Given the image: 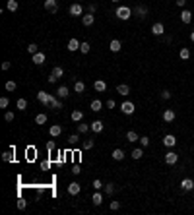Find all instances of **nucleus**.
<instances>
[{
	"mask_svg": "<svg viewBox=\"0 0 194 215\" xmlns=\"http://www.w3.org/2000/svg\"><path fill=\"white\" fill-rule=\"evenodd\" d=\"M114 14H117V18H119V19L126 21V19H130V16H132V10L128 8V6H119Z\"/></svg>",
	"mask_w": 194,
	"mask_h": 215,
	"instance_id": "nucleus-1",
	"label": "nucleus"
},
{
	"mask_svg": "<svg viewBox=\"0 0 194 215\" xmlns=\"http://www.w3.org/2000/svg\"><path fill=\"white\" fill-rule=\"evenodd\" d=\"M45 10L47 12H51V14H56L58 12V0H45Z\"/></svg>",
	"mask_w": 194,
	"mask_h": 215,
	"instance_id": "nucleus-2",
	"label": "nucleus"
},
{
	"mask_svg": "<svg viewBox=\"0 0 194 215\" xmlns=\"http://www.w3.org/2000/svg\"><path fill=\"white\" fill-rule=\"evenodd\" d=\"M68 12H70V16H82V14H84V8H82V4L80 2H74V4H72L70 6V8H68Z\"/></svg>",
	"mask_w": 194,
	"mask_h": 215,
	"instance_id": "nucleus-3",
	"label": "nucleus"
},
{
	"mask_svg": "<svg viewBox=\"0 0 194 215\" xmlns=\"http://www.w3.org/2000/svg\"><path fill=\"white\" fill-rule=\"evenodd\" d=\"M37 101L49 107V105H51V93H47V91H39V93H37Z\"/></svg>",
	"mask_w": 194,
	"mask_h": 215,
	"instance_id": "nucleus-4",
	"label": "nucleus"
},
{
	"mask_svg": "<svg viewBox=\"0 0 194 215\" xmlns=\"http://www.w3.org/2000/svg\"><path fill=\"white\" fill-rule=\"evenodd\" d=\"M120 111H123L124 114H132V112L136 111V105H134V103H130V101H124L123 105H120Z\"/></svg>",
	"mask_w": 194,
	"mask_h": 215,
	"instance_id": "nucleus-5",
	"label": "nucleus"
},
{
	"mask_svg": "<svg viewBox=\"0 0 194 215\" xmlns=\"http://www.w3.org/2000/svg\"><path fill=\"white\" fill-rule=\"evenodd\" d=\"M152 33L155 35V37H161V35L165 33V27H163L161 21H157V23H153V25H152Z\"/></svg>",
	"mask_w": 194,
	"mask_h": 215,
	"instance_id": "nucleus-6",
	"label": "nucleus"
},
{
	"mask_svg": "<svg viewBox=\"0 0 194 215\" xmlns=\"http://www.w3.org/2000/svg\"><path fill=\"white\" fill-rule=\"evenodd\" d=\"M181 188H183V192H190V190H194V180H192V178H183Z\"/></svg>",
	"mask_w": 194,
	"mask_h": 215,
	"instance_id": "nucleus-7",
	"label": "nucleus"
},
{
	"mask_svg": "<svg viewBox=\"0 0 194 215\" xmlns=\"http://www.w3.org/2000/svg\"><path fill=\"white\" fill-rule=\"evenodd\" d=\"M177 161H179V153L167 151V155H165V163H167V165H177Z\"/></svg>",
	"mask_w": 194,
	"mask_h": 215,
	"instance_id": "nucleus-8",
	"label": "nucleus"
},
{
	"mask_svg": "<svg viewBox=\"0 0 194 215\" xmlns=\"http://www.w3.org/2000/svg\"><path fill=\"white\" fill-rule=\"evenodd\" d=\"M161 116H163V120H165V122H173L177 114H175V111H173V109H165Z\"/></svg>",
	"mask_w": 194,
	"mask_h": 215,
	"instance_id": "nucleus-9",
	"label": "nucleus"
},
{
	"mask_svg": "<svg viewBox=\"0 0 194 215\" xmlns=\"http://www.w3.org/2000/svg\"><path fill=\"white\" fill-rule=\"evenodd\" d=\"M80 190H82V186L78 182H70L68 184V194L70 196H78V194H80Z\"/></svg>",
	"mask_w": 194,
	"mask_h": 215,
	"instance_id": "nucleus-10",
	"label": "nucleus"
},
{
	"mask_svg": "<svg viewBox=\"0 0 194 215\" xmlns=\"http://www.w3.org/2000/svg\"><path fill=\"white\" fill-rule=\"evenodd\" d=\"M80 45H82V43L74 37V39H70V41H68V47H66V48H68L70 53H74V51H80Z\"/></svg>",
	"mask_w": 194,
	"mask_h": 215,
	"instance_id": "nucleus-11",
	"label": "nucleus"
},
{
	"mask_svg": "<svg viewBox=\"0 0 194 215\" xmlns=\"http://www.w3.org/2000/svg\"><path fill=\"white\" fill-rule=\"evenodd\" d=\"M175 143H177V138H175L173 134H167V136L163 138V145H165V147H173Z\"/></svg>",
	"mask_w": 194,
	"mask_h": 215,
	"instance_id": "nucleus-12",
	"label": "nucleus"
},
{
	"mask_svg": "<svg viewBox=\"0 0 194 215\" xmlns=\"http://www.w3.org/2000/svg\"><path fill=\"white\" fill-rule=\"evenodd\" d=\"M103 128H105L103 120H93V122H91V132L99 134V132H103Z\"/></svg>",
	"mask_w": 194,
	"mask_h": 215,
	"instance_id": "nucleus-13",
	"label": "nucleus"
},
{
	"mask_svg": "<svg viewBox=\"0 0 194 215\" xmlns=\"http://www.w3.org/2000/svg\"><path fill=\"white\" fill-rule=\"evenodd\" d=\"M93 21H95V16L93 14H85V16H82V23L85 25V27H89V25H93Z\"/></svg>",
	"mask_w": 194,
	"mask_h": 215,
	"instance_id": "nucleus-14",
	"label": "nucleus"
},
{
	"mask_svg": "<svg viewBox=\"0 0 194 215\" xmlns=\"http://www.w3.org/2000/svg\"><path fill=\"white\" fill-rule=\"evenodd\" d=\"M181 21H183V23H190V21H192V12L190 10H183L181 12Z\"/></svg>",
	"mask_w": 194,
	"mask_h": 215,
	"instance_id": "nucleus-15",
	"label": "nucleus"
},
{
	"mask_svg": "<svg viewBox=\"0 0 194 215\" xmlns=\"http://www.w3.org/2000/svg\"><path fill=\"white\" fill-rule=\"evenodd\" d=\"M136 16H138L140 19H144V18H146V16H148V8H146V6H144V4H140V6H136Z\"/></svg>",
	"mask_w": 194,
	"mask_h": 215,
	"instance_id": "nucleus-16",
	"label": "nucleus"
},
{
	"mask_svg": "<svg viewBox=\"0 0 194 215\" xmlns=\"http://www.w3.org/2000/svg\"><path fill=\"white\" fill-rule=\"evenodd\" d=\"M91 204H93V205H101V204H103V194H101L99 190L91 196Z\"/></svg>",
	"mask_w": 194,
	"mask_h": 215,
	"instance_id": "nucleus-17",
	"label": "nucleus"
},
{
	"mask_svg": "<svg viewBox=\"0 0 194 215\" xmlns=\"http://www.w3.org/2000/svg\"><path fill=\"white\" fill-rule=\"evenodd\" d=\"M113 159L114 161H123L124 159V149H120V147H117V149H114V151H113Z\"/></svg>",
	"mask_w": 194,
	"mask_h": 215,
	"instance_id": "nucleus-18",
	"label": "nucleus"
},
{
	"mask_svg": "<svg viewBox=\"0 0 194 215\" xmlns=\"http://www.w3.org/2000/svg\"><path fill=\"white\" fill-rule=\"evenodd\" d=\"M93 89L99 91V93H103V91L107 89V83H105L103 80H95V83H93Z\"/></svg>",
	"mask_w": 194,
	"mask_h": 215,
	"instance_id": "nucleus-19",
	"label": "nucleus"
},
{
	"mask_svg": "<svg viewBox=\"0 0 194 215\" xmlns=\"http://www.w3.org/2000/svg\"><path fill=\"white\" fill-rule=\"evenodd\" d=\"M89 109H91L93 112H99V111L103 109V103L99 101V99H93V101H91V105H89Z\"/></svg>",
	"mask_w": 194,
	"mask_h": 215,
	"instance_id": "nucleus-20",
	"label": "nucleus"
},
{
	"mask_svg": "<svg viewBox=\"0 0 194 215\" xmlns=\"http://www.w3.org/2000/svg\"><path fill=\"white\" fill-rule=\"evenodd\" d=\"M70 118H72V122H82V118H84V112H82V111H72Z\"/></svg>",
	"mask_w": 194,
	"mask_h": 215,
	"instance_id": "nucleus-21",
	"label": "nucleus"
},
{
	"mask_svg": "<svg viewBox=\"0 0 194 215\" xmlns=\"http://www.w3.org/2000/svg\"><path fill=\"white\" fill-rule=\"evenodd\" d=\"M49 134H51L53 138H56V136H60V134H62V128H60L58 124H53L51 128H49Z\"/></svg>",
	"mask_w": 194,
	"mask_h": 215,
	"instance_id": "nucleus-22",
	"label": "nucleus"
},
{
	"mask_svg": "<svg viewBox=\"0 0 194 215\" xmlns=\"http://www.w3.org/2000/svg\"><path fill=\"white\" fill-rule=\"evenodd\" d=\"M130 155H132L134 161H138V159H142V157H144V149H142V147H134Z\"/></svg>",
	"mask_w": 194,
	"mask_h": 215,
	"instance_id": "nucleus-23",
	"label": "nucleus"
},
{
	"mask_svg": "<svg viewBox=\"0 0 194 215\" xmlns=\"http://www.w3.org/2000/svg\"><path fill=\"white\" fill-rule=\"evenodd\" d=\"M49 107H51V109H54V111H60V109H62V103H60L54 95H51V105H49Z\"/></svg>",
	"mask_w": 194,
	"mask_h": 215,
	"instance_id": "nucleus-24",
	"label": "nucleus"
},
{
	"mask_svg": "<svg viewBox=\"0 0 194 215\" xmlns=\"http://www.w3.org/2000/svg\"><path fill=\"white\" fill-rule=\"evenodd\" d=\"M126 141H130V143H134V141H140V136L136 134L134 130H130V132H126Z\"/></svg>",
	"mask_w": 194,
	"mask_h": 215,
	"instance_id": "nucleus-25",
	"label": "nucleus"
},
{
	"mask_svg": "<svg viewBox=\"0 0 194 215\" xmlns=\"http://www.w3.org/2000/svg\"><path fill=\"white\" fill-rule=\"evenodd\" d=\"M56 95H58L60 99H66V97L70 95V91H68V87H66V85H60V87H58V91H56Z\"/></svg>",
	"mask_w": 194,
	"mask_h": 215,
	"instance_id": "nucleus-26",
	"label": "nucleus"
},
{
	"mask_svg": "<svg viewBox=\"0 0 194 215\" xmlns=\"http://www.w3.org/2000/svg\"><path fill=\"white\" fill-rule=\"evenodd\" d=\"M117 93H120V95H128V93H130V87H128L126 83H119L117 85Z\"/></svg>",
	"mask_w": 194,
	"mask_h": 215,
	"instance_id": "nucleus-27",
	"label": "nucleus"
},
{
	"mask_svg": "<svg viewBox=\"0 0 194 215\" xmlns=\"http://www.w3.org/2000/svg\"><path fill=\"white\" fill-rule=\"evenodd\" d=\"M120 47H123V45H120V41H119V39H113V41H111V45H109V48H111L113 53H120Z\"/></svg>",
	"mask_w": 194,
	"mask_h": 215,
	"instance_id": "nucleus-28",
	"label": "nucleus"
},
{
	"mask_svg": "<svg viewBox=\"0 0 194 215\" xmlns=\"http://www.w3.org/2000/svg\"><path fill=\"white\" fill-rule=\"evenodd\" d=\"M33 64H45V53H35L33 54Z\"/></svg>",
	"mask_w": 194,
	"mask_h": 215,
	"instance_id": "nucleus-29",
	"label": "nucleus"
},
{
	"mask_svg": "<svg viewBox=\"0 0 194 215\" xmlns=\"http://www.w3.org/2000/svg\"><path fill=\"white\" fill-rule=\"evenodd\" d=\"M6 8H8L10 12H16V10L19 8V4H18V0H8V2H6Z\"/></svg>",
	"mask_w": 194,
	"mask_h": 215,
	"instance_id": "nucleus-30",
	"label": "nucleus"
},
{
	"mask_svg": "<svg viewBox=\"0 0 194 215\" xmlns=\"http://www.w3.org/2000/svg\"><path fill=\"white\" fill-rule=\"evenodd\" d=\"M114 192H117V184H113V182H109V184H107V186H105V194H107V196H113V194H114Z\"/></svg>",
	"mask_w": 194,
	"mask_h": 215,
	"instance_id": "nucleus-31",
	"label": "nucleus"
},
{
	"mask_svg": "<svg viewBox=\"0 0 194 215\" xmlns=\"http://www.w3.org/2000/svg\"><path fill=\"white\" fill-rule=\"evenodd\" d=\"M179 56H181L183 60H188V58H190V51H188L186 47H183L181 51H179Z\"/></svg>",
	"mask_w": 194,
	"mask_h": 215,
	"instance_id": "nucleus-32",
	"label": "nucleus"
},
{
	"mask_svg": "<svg viewBox=\"0 0 194 215\" xmlns=\"http://www.w3.org/2000/svg\"><path fill=\"white\" fill-rule=\"evenodd\" d=\"M74 91H76V93H84V91H85V83H84V82H76V83H74Z\"/></svg>",
	"mask_w": 194,
	"mask_h": 215,
	"instance_id": "nucleus-33",
	"label": "nucleus"
},
{
	"mask_svg": "<svg viewBox=\"0 0 194 215\" xmlns=\"http://www.w3.org/2000/svg\"><path fill=\"white\" fill-rule=\"evenodd\" d=\"M2 159H4L6 163H10V161H14V149H10V151H6V153H2Z\"/></svg>",
	"mask_w": 194,
	"mask_h": 215,
	"instance_id": "nucleus-34",
	"label": "nucleus"
},
{
	"mask_svg": "<svg viewBox=\"0 0 194 215\" xmlns=\"http://www.w3.org/2000/svg\"><path fill=\"white\" fill-rule=\"evenodd\" d=\"M51 74H53L54 78H62V76H64V70H62L60 66H54V68H53V72H51Z\"/></svg>",
	"mask_w": 194,
	"mask_h": 215,
	"instance_id": "nucleus-35",
	"label": "nucleus"
},
{
	"mask_svg": "<svg viewBox=\"0 0 194 215\" xmlns=\"http://www.w3.org/2000/svg\"><path fill=\"white\" fill-rule=\"evenodd\" d=\"M35 122H37V124H45V122H47V114H45V112L37 114V116H35Z\"/></svg>",
	"mask_w": 194,
	"mask_h": 215,
	"instance_id": "nucleus-36",
	"label": "nucleus"
},
{
	"mask_svg": "<svg viewBox=\"0 0 194 215\" xmlns=\"http://www.w3.org/2000/svg\"><path fill=\"white\" fill-rule=\"evenodd\" d=\"M16 107H18V109H19V111H25V109H27V101H25V99H18V103H16Z\"/></svg>",
	"mask_w": 194,
	"mask_h": 215,
	"instance_id": "nucleus-37",
	"label": "nucleus"
},
{
	"mask_svg": "<svg viewBox=\"0 0 194 215\" xmlns=\"http://www.w3.org/2000/svg\"><path fill=\"white\" fill-rule=\"evenodd\" d=\"M89 128H91V124H78V132L85 134V132H89Z\"/></svg>",
	"mask_w": 194,
	"mask_h": 215,
	"instance_id": "nucleus-38",
	"label": "nucleus"
},
{
	"mask_svg": "<svg viewBox=\"0 0 194 215\" xmlns=\"http://www.w3.org/2000/svg\"><path fill=\"white\" fill-rule=\"evenodd\" d=\"M16 87H18V85H16V82H14V80L6 82V91H16Z\"/></svg>",
	"mask_w": 194,
	"mask_h": 215,
	"instance_id": "nucleus-39",
	"label": "nucleus"
},
{
	"mask_svg": "<svg viewBox=\"0 0 194 215\" xmlns=\"http://www.w3.org/2000/svg\"><path fill=\"white\" fill-rule=\"evenodd\" d=\"M68 141H70V143H78V141H80V132H78V134H72V136H68Z\"/></svg>",
	"mask_w": 194,
	"mask_h": 215,
	"instance_id": "nucleus-40",
	"label": "nucleus"
},
{
	"mask_svg": "<svg viewBox=\"0 0 194 215\" xmlns=\"http://www.w3.org/2000/svg\"><path fill=\"white\" fill-rule=\"evenodd\" d=\"M27 53H29V54H35V53H39V47L35 45V43H31V45L27 47Z\"/></svg>",
	"mask_w": 194,
	"mask_h": 215,
	"instance_id": "nucleus-41",
	"label": "nucleus"
},
{
	"mask_svg": "<svg viewBox=\"0 0 194 215\" xmlns=\"http://www.w3.org/2000/svg\"><path fill=\"white\" fill-rule=\"evenodd\" d=\"M10 105V99L8 97H0V109H6Z\"/></svg>",
	"mask_w": 194,
	"mask_h": 215,
	"instance_id": "nucleus-42",
	"label": "nucleus"
},
{
	"mask_svg": "<svg viewBox=\"0 0 194 215\" xmlns=\"http://www.w3.org/2000/svg\"><path fill=\"white\" fill-rule=\"evenodd\" d=\"M140 145L142 147H148L149 145V138H148V136H142V138H140Z\"/></svg>",
	"mask_w": 194,
	"mask_h": 215,
	"instance_id": "nucleus-43",
	"label": "nucleus"
},
{
	"mask_svg": "<svg viewBox=\"0 0 194 215\" xmlns=\"http://www.w3.org/2000/svg\"><path fill=\"white\" fill-rule=\"evenodd\" d=\"M80 51H82L84 54H88V53H89V43H82V45H80Z\"/></svg>",
	"mask_w": 194,
	"mask_h": 215,
	"instance_id": "nucleus-44",
	"label": "nucleus"
},
{
	"mask_svg": "<svg viewBox=\"0 0 194 215\" xmlns=\"http://www.w3.org/2000/svg\"><path fill=\"white\" fill-rule=\"evenodd\" d=\"M93 143H95V141H93V140H85L82 147H84V149H91V147H93Z\"/></svg>",
	"mask_w": 194,
	"mask_h": 215,
	"instance_id": "nucleus-45",
	"label": "nucleus"
},
{
	"mask_svg": "<svg viewBox=\"0 0 194 215\" xmlns=\"http://www.w3.org/2000/svg\"><path fill=\"white\" fill-rule=\"evenodd\" d=\"M93 188H95V190H101L103 188V182L99 180V178H95V180H93Z\"/></svg>",
	"mask_w": 194,
	"mask_h": 215,
	"instance_id": "nucleus-46",
	"label": "nucleus"
},
{
	"mask_svg": "<svg viewBox=\"0 0 194 215\" xmlns=\"http://www.w3.org/2000/svg\"><path fill=\"white\" fill-rule=\"evenodd\" d=\"M4 120H6V122H12V120H14V112H12V111H8V112L4 114Z\"/></svg>",
	"mask_w": 194,
	"mask_h": 215,
	"instance_id": "nucleus-47",
	"label": "nucleus"
},
{
	"mask_svg": "<svg viewBox=\"0 0 194 215\" xmlns=\"http://www.w3.org/2000/svg\"><path fill=\"white\" fill-rule=\"evenodd\" d=\"M109 207H111L113 211H119V209H120V202H111V205H109Z\"/></svg>",
	"mask_w": 194,
	"mask_h": 215,
	"instance_id": "nucleus-48",
	"label": "nucleus"
},
{
	"mask_svg": "<svg viewBox=\"0 0 194 215\" xmlns=\"http://www.w3.org/2000/svg\"><path fill=\"white\" fill-rule=\"evenodd\" d=\"M25 207H27L25 200H18V209H25Z\"/></svg>",
	"mask_w": 194,
	"mask_h": 215,
	"instance_id": "nucleus-49",
	"label": "nucleus"
},
{
	"mask_svg": "<svg viewBox=\"0 0 194 215\" xmlns=\"http://www.w3.org/2000/svg\"><path fill=\"white\" fill-rule=\"evenodd\" d=\"M161 99H165V101H169V99H171V93H169L167 89H165V91H161Z\"/></svg>",
	"mask_w": 194,
	"mask_h": 215,
	"instance_id": "nucleus-50",
	"label": "nucleus"
},
{
	"mask_svg": "<svg viewBox=\"0 0 194 215\" xmlns=\"http://www.w3.org/2000/svg\"><path fill=\"white\" fill-rule=\"evenodd\" d=\"M54 147H56V143H54V141H47V149H49V151H53Z\"/></svg>",
	"mask_w": 194,
	"mask_h": 215,
	"instance_id": "nucleus-51",
	"label": "nucleus"
},
{
	"mask_svg": "<svg viewBox=\"0 0 194 215\" xmlns=\"http://www.w3.org/2000/svg\"><path fill=\"white\" fill-rule=\"evenodd\" d=\"M107 107H109V109H114V107H117V103H114V99H109V101H107Z\"/></svg>",
	"mask_w": 194,
	"mask_h": 215,
	"instance_id": "nucleus-52",
	"label": "nucleus"
},
{
	"mask_svg": "<svg viewBox=\"0 0 194 215\" xmlns=\"http://www.w3.org/2000/svg\"><path fill=\"white\" fill-rule=\"evenodd\" d=\"M95 10H97V6H95V4H89V8H88V12H89V14H95Z\"/></svg>",
	"mask_w": 194,
	"mask_h": 215,
	"instance_id": "nucleus-53",
	"label": "nucleus"
},
{
	"mask_svg": "<svg viewBox=\"0 0 194 215\" xmlns=\"http://www.w3.org/2000/svg\"><path fill=\"white\" fill-rule=\"evenodd\" d=\"M72 173H74V175H80L82 171H80V167H78V165H74V167H72Z\"/></svg>",
	"mask_w": 194,
	"mask_h": 215,
	"instance_id": "nucleus-54",
	"label": "nucleus"
},
{
	"mask_svg": "<svg viewBox=\"0 0 194 215\" xmlns=\"http://www.w3.org/2000/svg\"><path fill=\"white\" fill-rule=\"evenodd\" d=\"M56 80H58V78H54L53 74H51V76H49V83H56Z\"/></svg>",
	"mask_w": 194,
	"mask_h": 215,
	"instance_id": "nucleus-55",
	"label": "nucleus"
},
{
	"mask_svg": "<svg viewBox=\"0 0 194 215\" xmlns=\"http://www.w3.org/2000/svg\"><path fill=\"white\" fill-rule=\"evenodd\" d=\"M10 66H12L10 62H2V70H10Z\"/></svg>",
	"mask_w": 194,
	"mask_h": 215,
	"instance_id": "nucleus-56",
	"label": "nucleus"
},
{
	"mask_svg": "<svg viewBox=\"0 0 194 215\" xmlns=\"http://www.w3.org/2000/svg\"><path fill=\"white\" fill-rule=\"evenodd\" d=\"M41 169H43V171H49V161H45V163H41Z\"/></svg>",
	"mask_w": 194,
	"mask_h": 215,
	"instance_id": "nucleus-57",
	"label": "nucleus"
},
{
	"mask_svg": "<svg viewBox=\"0 0 194 215\" xmlns=\"http://www.w3.org/2000/svg\"><path fill=\"white\" fill-rule=\"evenodd\" d=\"M184 4H186V0H177V6H181V8H183Z\"/></svg>",
	"mask_w": 194,
	"mask_h": 215,
	"instance_id": "nucleus-58",
	"label": "nucleus"
},
{
	"mask_svg": "<svg viewBox=\"0 0 194 215\" xmlns=\"http://www.w3.org/2000/svg\"><path fill=\"white\" fill-rule=\"evenodd\" d=\"M190 41H192V43H194V31H192V33H190Z\"/></svg>",
	"mask_w": 194,
	"mask_h": 215,
	"instance_id": "nucleus-59",
	"label": "nucleus"
},
{
	"mask_svg": "<svg viewBox=\"0 0 194 215\" xmlns=\"http://www.w3.org/2000/svg\"><path fill=\"white\" fill-rule=\"evenodd\" d=\"M111 2H120V0H111Z\"/></svg>",
	"mask_w": 194,
	"mask_h": 215,
	"instance_id": "nucleus-60",
	"label": "nucleus"
},
{
	"mask_svg": "<svg viewBox=\"0 0 194 215\" xmlns=\"http://www.w3.org/2000/svg\"><path fill=\"white\" fill-rule=\"evenodd\" d=\"M76 2H80V0H76Z\"/></svg>",
	"mask_w": 194,
	"mask_h": 215,
	"instance_id": "nucleus-61",
	"label": "nucleus"
},
{
	"mask_svg": "<svg viewBox=\"0 0 194 215\" xmlns=\"http://www.w3.org/2000/svg\"><path fill=\"white\" fill-rule=\"evenodd\" d=\"M192 149H194V145H192Z\"/></svg>",
	"mask_w": 194,
	"mask_h": 215,
	"instance_id": "nucleus-62",
	"label": "nucleus"
}]
</instances>
